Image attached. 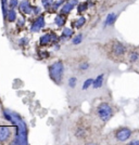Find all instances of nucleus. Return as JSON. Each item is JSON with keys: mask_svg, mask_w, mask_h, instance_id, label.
<instances>
[{"mask_svg": "<svg viewBox=\"0 0 139 145\" xmlns=\"http://www.w3.org/2000/svg\"><path fill=\"white\" fill-rule=\"evenodd\" d=\"M2 115L6 118V120L12 122V125L16 129V135L12 141V144H27L28 143V141H27V133H28L27 126H26V122L21 118V116L16 113H13L11 110H9V109H5Z\"/></svg>", "mask_w": 139, "mask_h": 145, "instance_id": "f257e3e1", "label": "nucleus"}, {"mask_svg": "<svg viewBox=\"0 0 139 145\" xmlns=\"http://www.w3.org/2000/svg\"><path fill=\"white\" fill-rule=\"evenodd\" d=\"M49 76L57 85H61L64 76V65L61 61H57L49 66Z\"/></svg>", "mask_w": 139, "mask_h": 145, "instance_id": "f03ea898", "label": "nucleus"}, {"mask_svg": "<svg viewBox=\"0 0 139 145\" xmlns=\"http://www.w3.org/2000/svg\"><path fill=\"white\" fill-rule=\"evenodd\" d=\"M97 114L98 117L103 122H107V121H109L112 118L113 109L111 107V105H109L108 103H101V104H99V106L97 107Z\"/></svg>", "mask_w": 139, "mask_h": 145, "instance_id": "7ed1b4c3", "label": "nucleus"}, {"mask_svg": "<svg viewBox=\"0 0 139 145\" xmlns=\"http://www.w3.org/2000/svg\"><path fill=\"white\" fill-rule=\"evenodd\" d=\"M132 137V131L128 128H121L115 133V139L119 142H125Z\"/></svg>", "mask_w": 139, "mask_h": 145, "instance_id": "20e7f679", "label": "nucleus"}, {"mask_svg": "<svg viewBox=\"0 0 139 145\" xmlns=\"http://www.w3.org/2000/svg\"><path fill=\"white\" fill-rule=\"evenodd\" d=\"M45 24H46V22H45V18H43V15H39V16L35 20V22L32 24L30 30H32L33 33H38L42 28L45 27Z\"/></svg>", "mask_w": 139, "mask_h": 145, "instance_id": "39448f33", "label": "nucleus"}, {"mask_svg": "<svg viewBox=\"0 0 139 145\" xmlns=\"http://www.w3.org/2000/svg\"><path fill=\"white\" fill-rule=\"evenodd\" d=\"M112 52L116 56H123L126 53V48L124 47V44L119 41H115L112 46Z\"/></svg>", "mask_w": 139, "mask_h": 145, "instance_id": "423d86ee", "label": "nucleus"}, {"mask_svg": "<svg viewBox=\"0 0 139 145\" xmlns=\"http://www.w3.org/2000/svg\"><path fill=\"white\" fill-rule=\"evenodd\" d=\"M11 137V129L7 126H0V142H6Z\"/></svg>", "mask_w": 139, "mask_h": 145, "instance_id": "0eeeda50", "label": "nucleus"}, {"mask_svg": "<svg viewBox=\"0 0 139 145\" xmlns=\"http://www.w3.org/2000/svg\"><path fill=\"white\" fill-rule=\"evenodd\" d=\"M20 10L24 14H30V13L33 12V8L30 6V1L28 0H23L20 3Z\"/></svg>", "mask_w": 139, "mask_h": 145, "instance_id": "6e6552de", "label": "nucleus"}, {"mask_svg": "<svg viewBox=\"0 0 139 145\" xmlns=\"http://www.w3.org/2000/svg\"><path fill=\"white\" fill-rule=\"evenodd\" d=\"M116 14L115 13H109L108 14V16L105 18V21H104V26L107 27V26H111V25H113L115 23V21H116Z\"/></svg>", "mask_w": 139, "mask_h": 145, "instance_id": "1a4fd4ad", "label": "nucleus"}, {"mask_svg": "<svg viewBox=\"0 0 139 145\" xmlns=\"http://www.w3.org/2000/svg\"><path fill=\"white\" fill-rule=\"evenodd\" d=\"M103 78H104V75L101 74V75H99L96 79H94V84H92L94 89H99V88H101V87H102Z\"/></svg>", "mask_w": 139, "mask_h": 145, "instance_id": "9d476101", "label": "nucleus"}, {"mask_svg": "<svg viewBox=\"0 0 139 145\" xmlns=\"http://www.w3.org/2000/svg\"><path fill=\"white\" fill-rule=\"evenodd\" d=\"M51 41H52V36H51L50 34H45V35L40 37V39H39V42H40L42 46H48Z\"/></svg>", "mask_w": 139, "mask_h": 145, "instance_id": "9b49d317", "label": "nucleus"}, {"mask_svg": "<svg viewBox=\"0 0 139 145\" xmlns=\"http://www.w3.org/2000/svg\"><path fill=\"white\" fill-rule=\"evenodd\" d=\"M73 9H74V5L71 3V2H67L64 6L61 8V13L62 14H69Z\"/></svg>", "mask_w": 139, "mask_h": 145, "instance_id": "f8f14e48", "label": "nucleus"}, {"mask_svg": "<svg viewBox=\"0 0 139 145\" xmlns=\"http://www.w3.org/2000/svg\"><path fill=\"white\" fill-rule=\"evenodd\" d=\"M73 34H74V31H73L72 28H67L65 27L63 31H62V35H61V39H67V38H71L73 36Z\"/></svg>", "mask_w": 139, "mask_h": 145, "instance_id": "ddd939ff", "label": "nucleus"}, {"mask_svg": "<svg viewBox=\"0 0 139 145\" xmlns=\"http://www.w3.org/2000/svg\"><path fill=\"white\" fill-rule=\"evenodd\" d=\"M7 20L9 22H14L16 20V13L15 11L11 9V10H8V13H7Z\"/></svg>", "mask_w": 139, "mask_h": 145, "instance_id": "4468645a", "label": "nucleus"}, {"mask_svg": "<svg viewBox=\"0 0 139 145\" xmlns=\"http://www.w3.org/2000/svg\"><path fill=\"white\" fill-rule=\"evenodd\" d=\"M55 23L57 26H59V27H62L63 25L65 24V18H63V15H57L55 18Z\"/></svg>", "mask_w": 139, "mask_h": 145, "instance_id": "2eb2a0df", "label": "nucleus"}, {"mask_svg": "<svg viewBox=\"0 0 139 145\" xmlns=\"http://www.w3.org/2000/svg\"><path fill=\"white\" fill-rule=\"evenodd\" d=\"M85 23H86V18H85L84 16H82V18H77V21L75 22V27H76V28H80Z\"/></svg>", "mask_w": 139, "mask_h": 145, "instance_id": "dca6fc26", "label": "nucleus"}, {"mask_svg": "<svg viewBox=\"0 0 139 145\" xmlns=\"http://www.w3.org/2000/svg\"><path fill=\"white\" fill-rule=\"evenodd\" d=\"M53 2L55 1H52V0H42V3L45 9H50L53 5Z\"/></svg>", "mask_w": 139, "mask_h": 145, "instance_id": "f3484780", "label": "nucleus"}, {"mask_svg": "<svg viewBox=\"0 0 139 145\" xmlns=\"http://www.w3.org/2000/svg\"><path fill=\"white\" fill-rule=\"evenodd\" d=\"M88 9V2H84V3H79L77 6V11L78 12H84Z\"/></svg>", "mask_w": 139, "mask_h": 145, "instance_id": "a211bd4d", "label": "nucleus"}, {"mask_svg": "<svg viewBox=\"0 0 139 145\" xmlns=\"http://www.w3.org/2000/svg\"><path fill=\"white\" fill-rule=\"evenodd\" d=\"M82 41H83V35L79 34V35H77V36H75L74 38H73L72 43L73 44H79Z\"/></svg>", "mask_w": 139, "mask_h": 145, "instance_id": "6ab92c4d", "label": "nucleus"}, {"mask_svg": "<svg viewBox=\"0 0 139 145\" xmlns=\"http://www.w3.org/2000/svg\"><path fill=\"white\" fill-rule=\"evenodd\" d=\"M92 84H94V79H92V78H88L84 82V85H83V90H87V89H88L90 86H92Z\"/></svg>", "mask_w": 139, "mask_h": 145, "instance_id": "aec40b11", "label": "nucleus"}, {"mask_svg": "<svg viewBox=\"0 0 139 145\" xmlns=\"http://www.w3.org/2000/svg\"><path fill=\"white\" fill-rule=\"evenodd\" d=\"M9 1L8 0H1V6H2V13H3V16L7 18V13H8V10H7V3Z\"/></svg>", "mask_w": 139, "mask_h": 145, "instance_id": "412c9836", "label": "nucleus"}, {"mask_svg": "<svg viewBox=\"0 0 139 145\" xmlns=\"http://www.w3.org/2000/svg\"><path fill=\"white\" fill-rule=\"evenodd\" d=\"M76 82H77V78L76 77H72L69 79V87L70 88H75L76 87Z\"/></svg>", "mask_w": 139, "mask_h": 145, "instance_id": "4be33fe9", "label": "nucleus"}, {"mask_svg": "<svg viewBox=\"0 0 139 145\" xmlns=\"http://www.w3.org/2000/svg\"><path fill=\"white\" fill-rule=\"evenodd\" d=\"M62 3H63V1H62V0L55 1V2H53V5H52V7H51V8H52V11H57V10L60 8V6L62 5Z\"/></svg>", "mask_w": 139, "mask_h": 145, "instance_id": "5701e85b", "label": "nucleus"}, {"mask_svg": "<svg viewBox=\"0 0 139 145\" xmlns=\"http://www.w3.org/2000/svg\"><path fill=\"white\" fill-rule=\"evenodd\" d=\"M18 0H9V7L11 8V9H15V8H18Z\"/></svg>", "mask_w": 139, "mask_h": 145, "instance_id": "b1692460", "label": "nucleus"}, {"mask_svg": "<svg viewBox=\"0 0 139 145\" xmlns=\"http://www.w3.org/2000/svg\"><path fill=\"white\" fill-rule=\"evenodd\" d=\"M138 57H139L138 52H132V53H130V62H132V63H135L136 61L138 60Z\"/></svg>", "mask_w": 139, "mask_h": 145, "instance_id": "393cba45", "label": "nucleus"}, {"mask_svg": "<svg viewBox=\"0 0 139 145\" xmlns=\"http://www.w3.org/2000/svg\"><path fill=\"white\" fill-rule=\"evenodd\" d=\"M85 130L84 129H78L77 131H76V137L77 138H84L85 137Z\"/></svg>", "mask_w": 139, "mask_h": 145, "instance_id": "a878e982", "label": "nucleus"}, {"mask_svg": "<svg viewBox=\"0 0 139 145\" xmlns=\"http://www.w3.org/2000/svg\"><path fill=\"white\" fill-rule=\"evenodd\" d=\"M88 67H89V64H88L87 62H84V63H82V64L79 65V68H80L82 71H86Z\"/></svg>", "mask_w": 139, "mask_h": 145, "instance_id": "bb28decb", "label": "nucleus"}, {"mask_svg": "<svg viewBox=\"0 0 139 145\" xmlns=\"http://www.w3.org/2000/svg\"><path fill=\"white\" fill-rule=\"evenodd\" d=\"M18 43H20L21 46L27 44V43H28V38H22V39H20V40H18Z\"/></svg>", "mask_w": 139, "mask_h": 145, "instance_id": "cd10ccee", "label": "nucleus"}, {"mask_svg": "<svg viewBox=\"0 0 139 145\" xmlns=\"http://www.w3.org/2000/svg\"><path fill=\"white\" fill-rule=\"evenodd\" d=\"M40 12H42V10H40V8H39V7H35V8H33V13H34L35 15L40 14Z\"/></svg>", "mask_w": 139, "mask_h": 145, "instance_id": "c85d7f7f", "label": "nucleus"}, {"mask_svg": "<svg viewBox=\"0 0 139 145\" xmlns=\"http://www.w3.org/2000/svg\"><path fill=\"white\" fill-rule=\"evenodd\" d=\"M16 26H18V27H23V26H24V20H23V18H18Z\"/></svg>", "mask_w": 139, "mask_h": 145, "instance_id": "c756f323", "label": "nucleus"}, {"mask_svg": "<svg viewBox=\"0 0 139 145\" xmlns=\"http://www.w3.org/2000/svg\"><path fill=\"white\" fill-rule=\"evenodd\" d=\"M129 144L130 145H139V141L138 140H135V141H132Z\"/></svg>", "mask_w": 139, "mask_h": 145, "instance_id": "7c9ffc66", "label": "nucleus"}, {"mask_svg": "<svg viewBox=\"0 0 139 145\" xmlns=\"http://www.w3.org/2000/svg\"><path fill=\"white\" fill-rule=\"evenodd\" d=\"M70 2H71V3H73V5H74V6H76V5H77V3H78V1H77V0H71V1H70Z\"/></svg>", "mask_w": 139, "mask_h": 145, "instance_id": "2f4dec72", "label": "nucleus"}]
</instances>
